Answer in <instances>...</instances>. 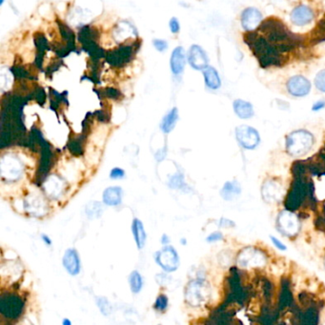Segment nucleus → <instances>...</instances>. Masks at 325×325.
I'll use <instances>...</instances> for the list:
<instances>
[{"instance_id": "f257e3e1", "label": "nucleus", "mask_w": 325, "mask_h": 325, "mask_svg": "<svg viewBox=\"0 0 325 325\" xmlns=\"http://www.w3.org/2000/svg\"><path fill=\"white\" fill-rule=\"evenodd\" d=\"M247 34L245 41L263 66L280 65L297 47V38L280 21L268 19Z\"/></svg>"}, {"instance_id": "f03ea898", "label": "nucleus", "mask_w": 325, "mask_h": 325, "mask_svg": "<svg viewBox=\"0 0 325 325\" xmlns=\"http://www.w3.org/2000/svg\"><path fill=\"white\" fill-rule=\"evenodd\" d=\"M314 141V136L307 130H296L286 137L285 148L290 156L298 158L312 149Z\"/></svg>"}, {"instance_id": "7ed1b4c3", "label": "nucleus", "mask_w": 325, "mask_h": 325, "mask_svg": "<svg viewBox=\"0 0 325 325\" xmlns=\"http://www.w3.org/2000/svg\"><path fill=\"white\" fill-rule=\"evenodd\" d=\"M211 297V286L204 280L198 279L187 285L185 289V300L186 302L193 306L200 307L207 303Z\"/></svg>"}, {"instance_id": "20e7f679", "label": "nucleus", "mask_w": 325, "mask_h": 325, "mask_svg": "<svg viewBox=\"0 0 325 325\" xmlns=\"http://www.w3.org/2000/svg\"><path fill=\"white\" fill-rule=\"evenodd\" d=\"M237 264L239 267L244 269L263 267L266 264V257L259 249L247 247L238 253Z\"/></svg>"}, {"instance_id": "39448f33", "label": "nucleus", "mask_w": 325, "mask_h": 325, "mask_svg": "<svg viewBox=\"0 0 325 325\" xmlns=\"http://www.w3.org/2000/svg\"><path fill=\"white\" fill-rule=\"evenodd\" d=\"M155 259L165 272H175L179 266V256L176 249L170 245L164 247L158 251L155 255Z\"/></svg>"}, {"instance_id": "423d86ee", "label": "nucleus", "mask_w": 325, "mask_h": 325, "mask_svg": "<svg viewBox=\"0 0 325 325\" xmlns=\"http://www.w3.org/2000/svg\"><path fill=\"white\" fill-rule=\"evenodd\" d=\"M236 138L240 146L244 149L256 148L261 142V136L255 128L248 125H240L236 129Z\"/></svg>"}, {"instance_id": "0eeeda50", "label": "nucleus", "mask_w": 325, "mask_h": 325, "mask_svg": "<svg viewBox=\"0 0 325 325\" xmlns=\"http://www.w3.org/2000/svg\"><path fill=\"white\" fill-rule=\"evenodd\" d=\"M278 227L285 236H296L299 231V218L292 212L282 211L278 217Z\"/></svg>"}, {"instance_id": "6e6552de", "label": "nucleus", "mask_w": 325, "mask_h": 325, "mask_svg": "<svg viewBox=\"0 0 325 325\" xmlns=\"http://www.w3.org/2000/svg\"><path fill=\"white\" fill-rule=\"evenodd\" d=\"M284 194V189L276 180H266L264 181L262 188V196L265 202L267 203H277L281 202Z\"/></svg>"}, {"instance_id": "1a4fd4ad", "label": "nucleus", "mask_w": 325, "mask_h": 325, "mask_svg": "<svg viewBox=\"0 0 325 325\" xmlns=\"http://www.w3.org/2000/svg\"><path fill=\"white\" fill-rule=\"evenodd\" d=\"M287 91L291 96L302 97L307 96L311 91V83L306 78L302 76L292 77L286 84Z\"/></svg>"}, {"instance_id": "9d476101", "label": "nucleus", "mask_w": 325, "mask_h": 325, "mask_svg": "<svg viewBox=\"0 0 325 325\" xmlns=\"http://www.w3.org/2000/svg\"><path fill=\"white\" fill-rule=\"evenodd\" d=\"M263 21L262 13L255 8H246L240 17V23L246 32L254 31Z\"/></svg>"}, {"instance_id": "9b49d317", "label": "nucleus", "mask_w": 325, "mask_h": 325, "mask_svg": "<svg viewBox=\"0 0 325 325\" xmlns=\"http://www.w3.org/2000/svg\"><path fill=\"white\" fill-rule=\"evenodd\" d=\"M188 61L193 69L203 71L208 66L209 58L201 46L193 45L189 50Z\"/></svg>"}, {"instance_id": "f8f14e48", "label": "nucleus", "mask_w": 325, "mask_h": 325, "mask_svg": "<svg viewBox=\"0 0 325 325\" xmlns=\"http://www.w3.org/2000/svg\"><path fill=\"white\" fill-rule=\"evenodd\" d=\"M62 264L66 271L68 274H70L71 276H77L80 273L81 263L79 252L76 249L70 248L65 251L62 258Z\"/></svg>"}, {"instance_id": "ddd939ff", "label": "nucleus", "mask_w": 325, "mask_h": 325, "mask_svg": "<svg viewBox=\"0 0 325 325\" xmlns=\"http://www.w3.org/2000/svg\"><path fill=\"white\" fill-rule=\"evenodd\" d=\"M291 21L297 26H304L312 22L314 18V13L305 5H300L295 8L291 13Z\"/></svg>"}, {"instance_id": "4468645a", "label": "nucleus", "mask_w": 325, "mask_h": 325, "mask_svg": "<svg viewBox=\"0 0 325 325\" xmlns=\"http://www.w3.org/2000/svg\"><path fill=\"white\" fill-rule=\"evenodd\" d=\"M1 172L7 178L17 179L21 175L20 163L15 158H3L1 160Z\"/></svg>"}, {"instance_id": "2eb2a0df", "label": "nucleus", "mask_w": 325, "mask_h": 325, "mask_svg": "<svg viewBox=\"0 0 325 325\" xmlns=\"http://www.w3.org/2000/svg\"><path fill=\"white\" fill-rule=\"evenodd\" d=\"M186 55L184 49L182 47H177L172 53L171 56V69L174 75L178 76L182 74L184 70Z\"/></svg>"}, {"instance_id": "dca6fc26", "label": "nucleus", "mask_w": 325, "mask_h": 325, "mask_svg": "<svg viewBox=\"0 0 325 325\" xmlns=\"http://www.w3.org/2000/svg\"><path fill=\"white\" fill-rule=\"evenodd\" d=\"M122 189L118 186H113L104 190L102 194V200L108 206H118L122 202Z\"/></svg>"}, {"instance_id": "f3484780", "label": "nucleus", "mask_w": 325, "mask_h": 325, "mask_svg": "<svg viewBox=\"0 0 325 325\" xmlns=\"http://www.w3.org/2000/svg\"><path fill=\"white\" fill-rule=\"evenodd\" d=\"M233 108H234V111L237 116L242 119L251 118L255 114L253 105L250 102L245 101L243 99L235 100L233 103Z\"/></svg>"}, {"instance_id": "a211bd4d", "label": "nucleus", "mask_w": 325, "mask_h": 325, "mask_svg": "<svg viewBox=\"0 0 325 325\" xmlns=\"http://www.w3.org/2000/svg\"><path fill=\"white\" fill-rule=\"evenodd\" d=\"M132 232L137 247L141 250L143 247L145 246L146 239H147V235H146V232L144 230V226H143V223L141 222V220L139 219H135L133 220Z\"/></svg>"}, {"instance_id": "6ab92c4d", "label": "nucleus", "mask_w": 325, "mask_h": 325, "mask_svg": "<svg viewBox=\"0 0 325 325\" xmlns=\"http://www.w3.org/2000/svg\"><path fill=\"white\" fill-rule=\"evenodd\" d=\"M203 76H204L205 84L208 88L212 89V90H217V89L220 88V85H221V80H220V75H219L218 71L216 70L215 68L207 66L203 70Z\"/></svg>"}, {"instance_id": "aec40b11", "label": "nucleus", "mask_w": 325, "mask_h": 325, "mask_svg": "<svg viewBox=\"0 0 325 325\" xmlns=\"http://www.w3.org/2000/svg\"><path fill=\"white\" fill-rule=\"evenodd\" d=\"M178 119V111L176 108H173L161 120L160 129L164 134H169L174 130Z\"/></svg>"}, {"instance_id": "412c9836", "label": "nucleus", "mask_w": 325, "mask_h": 325, "mask_svg": "<svg viewBox=\"0 0 325 325\" xmlns=\"http://www.w3.org/2000/svg\"><path fill=\"white\" fill-rule=\"evenodd\" d=\"M240 192H241L240 185L238 184L237 181L234 180V181H227L223 185V188L220 191V194L225 201H232L237 198Z\"/></svg>"}, {"instance_id": "4be33fe9", "label": "nucleus", "mask_w": 325, "mask_h": 325, "mask_svg": "<svg viewBox=\"0 0 325 325\" xmlns=\"http://www.w3.org/2000/svg\"><path fill=\"white\" fill-rule=\"evenodd\" d=\"M62 182L56 176H52L45 182V191L51 197H58L61 193Z\"/></svg>"}, {"instance_id": "5701e85b", "label": "nucleus", "mask_w": 325, "mask_h": 325, "mask_svg": "<svg viewBox=\"0 0 325 325\" xmlns=\"http://www.w3.org/2000/svg\"><path fill=\"white\" fill-rule=\"evenodd\" d=\"M129 284L133 294H139L143 287V279L138 271H133L129 276Z\"/></svg>"}, {"instance_id": "b1692460", "label": "nucleus", "mask_w": 325, "mask_h": 325, "mask_svg": "<svg viewBox=\"0 0 325 325\" xmlns=\"http://www.w3.org/2000/svg\"><path fill=\"white\" fill-rule=\"evenodd\" d=\"M168 302H169V299H168L167 296H165L164 294H160L156 299L154 308L159 312L165 311L168 307Z\"/></svg>"}, {"instance_id": "393cba45", "label": "nucleus", "mask_w": 325, "mask_h": 325, "mask_svg": "<svg viewBox=\"0 0 325 325\" xmlns=\"http://www.w3.org/2000/svg\"><path fill=\"white\" fill-rule=\"evenodd\" d=\"M102 211V207L98 202H91L86 208V213L89 218H94L95 216L98 217L100 216V213Z\"/></svg>"}, {"instance_id": "a878e982", "label": "nucleus", "mask_w": 325, "mask_h": 325, "mask_svg": "<svg viewBox=\"0 0 325 325\" xmlns=\"http://www.w3.org/2000/svg\"><path fill=\"white\" fill-rule=\"evenodd\" d=\"M315 86L316 88L325 93V70L319 71L315 78Z\"/></svg>"}, {"instance_id": "bb28decb", "label": "nucleus", "mask_w": 325, "mask_h": 325, "mask_svg": "<svg viewBox=\"0 0 325 325\" xmlns=\"http://www.w3.org/2000/svg\"><path fill=\"white\" fill-rule=\"evenodd\" d=\"M97 303L103 315L107 316L112 312V307L105 298H97Z\"/></svg>"}, {"instance_id": "cd10ccee", "label": "nucleus", "mask_w": 325, "mask_h": 325, "mask_svg": "<svg viewBox=\"0 0 325 325\" xmlns=\"http://www.w3.org/2000/svg\"><path fill=\"white\" fill-rule=\"evenodd\" d=\"M124 176H125V171L121 168H114L110 173V177L112 179H120V178H123Z\"/></svg>"}, {"instance_id": "c85d7f7f", "label": "nucleus", "mask_w": 325, "mask_h": 325, "mask_svg": "<svg viewBox=\"0 0 325 325\" xmlns=\"http://www.w3.org/2000/svg\"><path fill=\"white\" fill-rule=\"evenodd\" d=\"M153 45L155 46V48L159 51V52H163L165 51L168 48L167 41L163 40V39H155L153 41Z\"/></svg>"}, {"instance_id": "c756f323", "label": "nucleus", "mask_w": 325, "mask_h": 325, "mask_svg": "<svg viewBox=\"0 0 325 325\" xmlns=\"http://www.w3.org/2000/svg\"><path fill=\"white\" fill-rule=\"evenodd\" d=\"M222 238H223V236L220 232H214L207 237L206 240H207V242H216V241H220Z\"/></svg>"}, {"instance_id": "7c9ffc66", "label": "nucleus", "mask_w": 325, "mask_h": 325, "mask_svg": "<svg viewBox=\"0 0 325 325\" xmlns=\"http://www.w3.org/2000/svg\"><path fill=\"white\" fill-rule=\"evenodd\" d=\"M169 25H170V29H171L172 33H174V34L178 33V31L180 30L179 22H178V20H177L176 18H173L171 20H170Z\"/></svg>"}, {"instance_id": "2f4dec72", "label": "nucleus", "mask_w": 325, "mask_h": 325, "mask_svg": "<svg viewBox=\"0 0 325 325\" xmlns=\"http://www.w3.org/2000/svg\"><path fill=\"white\" fill-rule=\"evenodd\" d=\"M270 238H271V240H272L273 244H274L275 246L277 247L278 249H280L281 251L286 250V246L281 242V240H280L279 238H277V237H274V236H271Z\"/></svg>"}, {"instance_id": "473e14b6", "label": "nucleus", "mask_w": 325, "mask_h": 325, "mask_svg": "<svg viewBox=\"0 0 325 325\" xmlns=\"http://www.w3.org/2000/svg\"><path fill=\"white\" fill-rule=\"evenodd\" d=\"M323 108H325L324 100H318V101H316V103H314V105L312 107V110L314 112H317V111L322 110Z\"/></svg>"}, {"instance_id": "72a5a7b5", "label": "nucleus", "mask_w": 325, "mask_h": 325, "mask_svg": "<svg viewBox=\"0 0 325 325\" xmlns=\"http://www.w3.org/2000/svg\"><path fill=\"white\" fill-rule=\"evenodd\" d=\"M160 240H161V243H162L163 245H168V244H169V242H170V237H168L166 234H163V235H162V237L160 238Z\"/></svg>"}, {"instance_id": "f704fd0d", "label": "nucleus", "mask_w": 325, "mask_h": 325, "mask_svg": "<svg viewBox=\"0 0 325 325\" xmlns=\"http://www.w3.org/2000/svg\"><path fill=\"white\" fill-rule=\"evenodd\" d=\"M41 238H42V240L44 241L45 244H47V245H51V244H52V239H51L50 237H48V236L42 235V236H41Z\"/></svg>"}, {"instance_id": "c9c22d12", "label": "nucleus", "mask_w": 325, "mask_h": 325, "mask_svg": "<svg viewBox=\"0 0 325 325\" xmlns=\"http://www.w3.org/2000/svg\"><path fill=\"white\" fill-rule=\"evenodd\" d=\"M62 323H63V325H70L71 324V321L69 320V319H67V318H65L63 321H62Z\"/></svg>"}, {"instance_id": "e433bc0d", "label": "nucleus", "mask_w": 325, "mask_h": 325, "mask_svg": "<svg viewBox=\"0 0 325 325\" xmlns=\"http://www.w3.org/2000/svg\"><path fill=\"white\" fill-rule=\"evenodd\" d=\"M324 264H325V263H324Z\"/></svg>"}]
</instances>
